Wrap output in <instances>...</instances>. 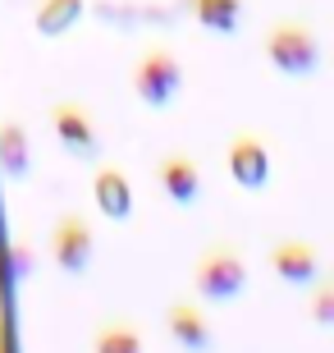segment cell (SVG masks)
<instances>
[{"label": "cell", "instance_id": "obj_6", "mask_svg": "<svg viewBox=\"0 0 334 353\" xmlns=\"http://www.w3.org/2000/svg\"><path fill=\"white\" fill-rule=\"evenodd\" d=\"M225 165H229V174H233V183H238V188L261 193V188L270 183V147L261 143L257 133H233Z\"/></svg>", "mask_w": 334, "mask_h": 353}, {"label": "cell", "instance_id": "obj_1", "mask_svg": "<svg viewBox=\"0 0 334 353\" xmlns=\"http://www.w3.org/2000/svg\"><path fill=\"white\" fill-rule=\"evenodd\" d=\"M193 289L202 303H233L238 299L247 289V262H243V252H238V243L216 239L193 266Z\"/></svg>", "mask_w": 334, "mask_h": 353}, {"label": "cell", "instance_id": "obj_11", "mask_svg": "<svg viewBox=\"0 0 334 353\" xmlns=\"http://www.w3.org/2000/svg\"><path fill=\"white\" fill-rule=\"evenodd\" d=\"M83 14H87V0H37L32 28L41 37H65V32H74L83 23Z\"/></svg>", "mask_w": 334, "mask_h": 353}, {"label": "cell", "instance_id": "obj_4", "mask_svg": "<svg viewBox=\"0 0 334 353\" xmlns=\"http://www.w3.org/2000/svg\"><path fill=\"white\" fill-rule=\"evenodd\" d=\"M92 257H96V234L83 211H60L51 225V262L65 275H87Z\"/></svg>", "mask_w": 334, "mask_h": 353}, {"label": "cell", "instance_id": "obj_10", "mask_svg": "<svg viewBox=\"0 0 334 353\" xmlns=\"http://www.w3.org/2000/svg\"><path fill=\"white\" fill-rule=\"evenodd\" d=\"M92 197H96V211L105 221H129L133 216V179L129 170L119 165H101L92 174Z\"/></svg>", "mask_w": 334, "mask_h": 353}, {"label": "cell", "instance_id": "obj_5", "mask_svg": "<svg viewBox=\"0 0 334 353\" xmlns=\"http://www.w3.org/2000/svg\"><path fill=\"white\" fill-rule=\"evenodd\" d=\"M51 129H55V143L65 147L74 161H96L101 157V133H96L92 110L83 101H55L51 105Z\"/></svg>", "mask_w": 334, "mask_h": 353}, {"label": "cell", "instance_id": "obj_2", "mask_svg": "<svg viewBox=\"0 0 334 353\" xmlns=\"http://www.w3.org/2000/svg\"><path fill=\"white\" fill-rule=\"evenodd\" d=\"M266 60L284 79H311L321 69V37L302 19H280L266 32Z\"/></svg>", "mask_w": 334, "mask_h": 353}, {"label": "cell", "instance_id": "obj_3", "mask_svg": "<svg viewBox=\"0 0 334 353\" xmlns=\"http://www.w3.org/2000/svg\"><path fill=\"white\" fill-rule=\"evenodd\" d=\"M129 88L142 105H152V110H165L174 97L183 92V65L179 55L169 51V46H147V51L133 60L129 69Z\"/></svg>", "mask_w": 334, "mask_h": 353}, {"label": "cell", "instance_id": "obj_13", "mask_svg": "<svg viewBox=\"0 0 334 353\" xmlns=\"http://www.w3.org/2000/svg\"><path fill=\"white\" fill-rule=\"evenodd\" d=\"M188 10L206 32H225V37L243 23V0H188Z\"/></svg>", "mask_w": 334, "mask_h": 353}, {"label": "cell", "instance_id": "obj_9", "mask_svg": "<svg viewBox=\"0 0 334 353\" xmlns=\"http://www.w3.org/2000/svg\"><path fill=\"white\" fill-rule=\"evenodd\" d=\"M156 183H160V193L174 207H197V197H202V165L188 152H165L160 165H156Z\"/></svg>", "mask_w": 334, "mask_h": 353}, {"label": "cell", "instance_id": "obj_12", "mask_svg": "<svg viewBox=\"0 0 334 353\" xmlns=\"http://www.w3.org/2000/svg\"><path fill=\"white\" fill-rule=\"evenodd\" d=\"M28 165H32L28 129L19 119H5V124H0V170H5V179H23Z\"/></svg>", "mask_w": 334, "mask_h": 353}, {"label": "cell", "instance_id": "obj_8", "mask_svg": "<svg viewBox=\"0 0 334 353\" xmlns=\"http://www.w3.org/2000/svg\"><path fill=\"white\" fill-rule=\"evenodd\" d=\"M266 262L284 285H293V289H307L311 280L321 275V252H316V243H307V239H280V243L270 248Z\"/></svg>", "mask_w": 334, "mask_h": 353}, {"label": "cell", "instance_id": "obj_14", "mask_svg": "<svg viewBox=\"0 0 334 353\" xmlns=\"http://www.w3.org/2000/svg\"><path fill=\"white\" fill-rule=\"evenodd\" d=\"M92 353H147V349H142V335L133 321L105 316L101 326H96V335H92Z\"/></svg>", "mask_w": 334, "mask_h": 353}, {"label": "cell", "instance_id": "obj_7", "mask_svg": "<svg viewBox=\"0 0 334 353\" xmlns=\"http://www.w3.org/2000/svg\"><path fill=\"white\" fill-rule=\"evenodd\" d=\"M165 330H169V340L179 344L183 353H211L216 349V330H211V321L202 316V307H197L193 299H169L165 307Z\"/></svg>", "mask_w": 334, "mask_h": 353}, {"label": "cell", "instance_id": "obj_15", "mask_svg": "<svg viewBox=\"0 0 334 353\" xmlns=\"http://www.w3.org/2000/svg\"><path fill=\"white\" fill-rule=\"evenodd\" d=\"M311 321L316 326H334V280H325V275L311 280Z\"/></svg>", "mask_w": 334, "mask_h": 353}]
</instances>
